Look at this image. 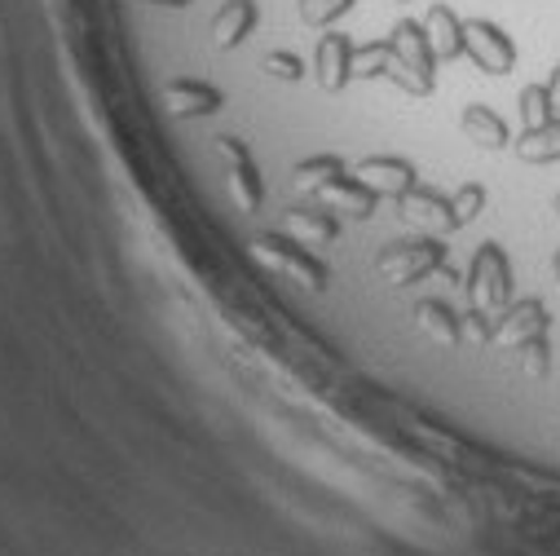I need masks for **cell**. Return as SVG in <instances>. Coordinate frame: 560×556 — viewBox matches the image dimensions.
<instances>
[{
  "mask_svg": "<svg viewBox=\"0 0 560 556\" xmlns=\"http://www.w3.org/2000/svg\"><path fill=\"white\" fill-rule=\"evenodd\" d=\"M521 119H525V128H538V124L556 119V102H551V89L547 84L521 89Z\"/></svg>",
  "mask_w": 560,
  "mask_h": 556,
  "instance_id": "cell-21",
  "label": "cell"
},
{
  "mask_svg": "<svg viewBox=\"0 0 560 556\" xmlns=\"http://www.w3.org/2000/svg\"><path fill=\"white\" fill-rule=\"evenodd\" d=\"M318 195L331 204V212H349V217H371L375 212V199H380L375 190H366L358 177H345V173L336 182H327Z\"/></svg>",
  "mask_w": 560,
  "mask_h": 556,
  "instance_id": "cell-15",
  "label": "cell"
},
{
  "mask_svg": "<svg viewBox=\"0 0 560 556\" xmlns=\"http://www.w3.org/2000/svg\"><path fill=\"white\" fill-rule=\"evenodd\" d=\"M459 124H464V132L472 137L481 151H503V147L512 142V137H508V124H503L490 106H481V102H468L464 115H459Z\"/></svg>",
  "mask_w": 560,
  "mask_h": 556,
  "instance_id": "cell-14",
  "label": "cell"
},
{
  "mask_svg": "<svg viewBox=\"0 0 560 556\" xmlns=\"http://www.w3.org/2000/svg\"><path fill=\"white\" fill-rule=\"evenodd\" d=\"M353 10V0H296V14L305 27H331Z\"/></svg>",
  "mask_w": 560,
  "mask_h": 556,
  "instance_id": "cell-20",
  "label": "cell"
},
{
  "mask_svg": "<svg viewBox=\"0 0 560 556\" xmlns=\"http://www.w3.org/2000/svg\"><path fill=\"white\" fill-rule=\"evenodd\" d=\"M551 269H556V283H560V252H556V265Z\"/></svg>",
  "mask_w": 560,
  "mask_h": 556,
  "instance_id": "cell-27",
  "label": "cell"
},
{
  "mask_svg": "<svg viewBox=\"0 0 560 556\" xmlns=\"http://www.w3.org/2000/svg\"><path fill=\"white\" fill-rule=\"evenodd\" d=\"M345 173V164L336 160V155H314V160H305V164H296V186L301 190H323L327 182H336Z\"/></svg>",
  "mask_w": 560,
  "mask_h": 556,
  "instance_id": "cell-19",
  "label": "cell"
},
{
  "mask_svg": "<svg viewBox=\"0 0 560 556\" xmlns=\"http://www.w3.org/2000/svg\"><path fill=\"white\" fill-rule=\"evenodd\" d=\"M288 230H292L296 239H305V243H331L340 225H336V217H331V212L292 208V212H288Z\"/></svg>",
  "mask_w": 560,
  "mask_h": 556,
  "instance_id": "cell-18",
  "label": "cell"
},
{
  "mask_svg": "<svg viewBox=\"0 0 560 556\" xmlns=\"http://www.w3.org/2000/svg\"><path fill=\"white\" fill-rule=\"evenodd\" d=\"M353 54H358L353 40L340 36V32H327L318 40V49H314V76H318V84L327 93H340L353 80Z\"/></svg>",
  "mask_w": 560,
  "mask_h": 556,
  "instance_id": "cell-8",
  "label": "cell"
},
{
  "mask_svg": "<svg viewBox=\"0 0 560 556\" xmlns=\"http://www.w3.org/2000/svg\"><path fill=\"white\" fill-rule=\"evenodd\" d=\"M415 318H419V327H424L438 345H459V340H464L459 318H455L451 305H442V301H424V305L415 310Z\"/></svg>",
  "mask_w": 560,
  "mask_h": 556,
  "instance_id": "cell-17",
  "label": "cell"
},
{
  "mask_svg": "<svg viewBox=\"0 0 560 556\" xmlns=\"http://www.w3.org/2000/svg\"><path fill=\"white\" fill-rule=\"evenodd\" d=\"M516 155L525 164H556L560 160V119H547L538 128H525L516 137Z\"/></svg>",
  "mask_w": 560,
  "mask_h": 556,
  "instance_id": "cell-16",
  "label": "cell"
},
{
  "mask_svg": "<svg viewBox=\"0 0 560 556\" xmlns=\"http://www.w3.org/2000/svg\"><path fill=\"white\" fill-rule=\"evenodd\" d=\"M446 260V247L438 239H415V243H393L380 252L375 269L388 278V283H419L424 274L442 269Z\"/></svg>",
  "mask_w": 560,
  "mask_h": 556,
  "instance_id": "cell-3",
  "label": "cell"
},
{
  "mask_svg": "<svg viewBox=\"0 0 560 556\" xmlns=\"http://www.w3.org/2000/svg\"><path fill=\"white\" fill-rule=\"evenodd\" d=\"M256 19H260L256 0H225V5L212 14V45L217 49H238L252 36Z\"/></svg>",
  "mask_w": 560,
  "mask_h": 556,
  "instance_id": "cell-11",
  "label": "cell"
},
{
  "mask_svg": "<svg viewBox=\"0 0 560 556\" xmlns=\"http://www.w3.org/2000/svg\"><path fill=\"white\" fill-rule=\"evenodd\" d=\"M164 106L173 115H212L225 106V97H221V89H212L203 80H173L164 89Z\"/></svg>",
  "mask_w": 560,
  "mask_h": 556,
  "instance_id": "cell-12",
  "label": "cell"
},
{
  "mask_svg": "<svg viewBox=\"0 0 560 556\" xmlns=\"http://www.w3.org/2000/svg\"><path fill=\"white\" fill-rule=\"evenodd\" d=\"M464 54L477 62V71L486 76H508L516 67V45L512 36L499 27V23H486V19H472L464 23Z\"/></svg>",
  "mask_w": 560,
  "mask_h": 556,
  "instance_id": "cell-4",
  "label": "cell"
},
{
  "mask_svg": "<svg viewBox=\"0 0 560 556\" xmlns=\"http://www.w3.org/2000/svg\"><path fill=\"white\" fill-rule=\"evenodd\" d=\"M424 32H429V45H433L438 62H451V58L464 54V19L451 5H433L424 14Z\"/></svg>",
  "mask_w": 560,
  "mask_h": 556,
  "instance_id": "cell-13",
  "label": "cell"
},
{
  "mask_svg": "<svg viewBox=\"0 0 560 556\" xmlns=\"http://www.w3.org/2000/svg\"><path fill=\"white\" fill-rule=\"evenodd\" d=\"M451 208H455V225H468V221L481 217V208H486V190H481V186H464L459 195H451Z\"/></svg>",
  "mask_w": 560,
  "mask_h": 556,
  "instance_id": "cell-25",
  "label": "cell"
},
{
  "mask_svg": "<svg viewBox=\"0 0 560 556\" xmlns=\"http://www.w3.org/2000/svg\"><path fill=\"white\" fill-rule=\"evenodd\" d=\"M384 71H388V40H371V45H362V49L353 54V76L375 80V76H384Z\"/></svg>",
  "mask_w": 560,
  "mask_h": 556,
  "instance_id": "cell-22",
  "label": "cell"
},
{
  "mask_svg": "<svg viewBox=\"0 0 560 556\" xmlns=\"http://www.w3.org/2000/svg\"><path fill=\"white\" fill-rule=\"evenodd\" d=\"M401 212H406V221L424 225V230H438V234L459 230V225H455V208H451V199L438 195V190H424V186H410V190L401 195Z\"/></svg>",
  "mask_w": 560,
  "mask_h": 556,
  "instance_id": "cell-10",
  "label": "cell"
},
{
  "mask_svg": "<svg viewBox=\"0 0 560 556\" xmlns=\"http://www.w3.org/2000/svg\"><path fill=\"white\" fill-rule=\"evenodd\" d=\"M265 71H269L273 80H301V76H305V62H301V54H292V49H269V54H265Z\"/></svg>",
  "mask_w": 560,
  "mask_h": 556,
  "instance_id": "cell-24",
  "label": "cell"
},
{
  "mask_svg": "<svg viewBox=\"0 0 560 556\" xmlns=\"http://www.w3.org/2000/svg\"><path fill=\"white\" fill-rule=\"evenodd\" d=\"M353 177L366 186V190H375V195H406L410 186H415V164H406V160H397V155H371V160H362L358 169H353Z\"/></svg>",
  "mask_w": 560,
  "mask_h": 556,
  "instance_id": "cell-9",
  "label": "cell"
},
{
  "mask_svg": "<svg viewBox=\"0 0 560 556\" xmlns=\"http://www.w3.org/2000/svg\"><path fill=\"white\" fill-rule=\"evenodd\" d=\"M551 208H556V217H560V195H556V204H551Z\"/></svg>",
  "mask_w": 560,
  "mask_h": 556,
  "instance_id": "cell-28",
  "label": "cell"
},
{
  "mask_svg": "<svg viewBox=\"0 0 560 556\" xmlns=\"http://www.w3.org/2000/svg\"><path fill=\"white\" fill-rule=\"evenodd\" d=\"M147 5H164V10H186L190 0H147Z\"/></svg>",
  "mask_w": 560,
  "mask_h": 556,
  "instance_id": "cell-26",
  "label": "cell"
},
{
  "mask_svg": "<svg viewBox=\"0 0 560 556\" xmlns=\"http://www.w3.org/2000/svg\"><path fill=\"white\" fill-rule=\"evenodd\" d=\"M221 160L230 169V195H234V204L243 212H256L260 199H265V186H260V177H256V169L247 160V147L238 142V137H221Z\"/></svg>",
  "mask_w": 560,
  "mask_h": 556,
  "instance_id": "cell-7",
  "label": "cell"
},
{
  "mask_svg": "<svg viewBox=\"0 0 560 556\" xmlns=\"http://www.w3.org/2000/svg\"><path fill=\"white\" fill-rule=\"evenodd\" d=\"M468 297L481 314L499 318L512 305V260L499 243H486L472 256V274H468Z\"/></svg>",
  "mask_w": 560,
  "mask_h": 556,
  "instance_id": "cell-2",
  "label": "cell"
},
{
  "mask_svg": "<svg viewBox=\"0 0 560 556\" xmlns=\"http://www.w3.org/2000/svg\"><path fill=\"white\" fill-rule=\"evenodd\" d=\"M547 305L542 301H512L499 318H494V327H490V345L494 349H521V345H529L534 336H547Z\"/></svg>",
  "mask_w": 560,
  "mask_h": 556,
  "instance_id": "cell-6",
  "label": "cell"
},
{
  "mask_svg": "<svg viewBox=\"0 0 560 556\" xmlns=\"http://www.w3.org/2000/svg\"><path fill=\"white\" fill-rule=\"evenodd\" d=\"M256 256H260V260H269L273 269L292 274L296 283H305V288H314V292H323V288H327V269H323V260H314L305 247H296V243H288V239H278V234H260V239H256Z\"/></svg>",
  "mask_w": 560,
  "mask_h": 556,
  "instance_id": "cell-5",
  "label": "cell"
},
{
  "mask_svg": "<svg viewBox=\"0 0 560 556\" xmlns=\"http://www.w3.org/2000/svg\"><path fill=\"white\" fill-rule=\"evenodd\" d=\"M521 371L529 380H542L551 371V345H547V336H534L529 345H521Z\"/></svg>",
  "mask_w": 560,
  "mask_h": 556,
  "instance_id": "cell-23",
  "label": "cell"
},
{
  "mask_svg": "<svg viewBox=\"0 0 560 556\" xmlns=\"http://www.w3.org/2000/svg\"><path fill=\"white\" fill-rule=\"evenodd\" d=\"M384 80H393V84H397L401 93H410V97H429V93L438 89V54H433V45H429L424 23H410V19L393 23Z\"/></svg>",
  "mask_w": 560,
  "mask_h": 556,
  "instance_id": "cell-1",
  "label": "cell"
}]
</instances>
